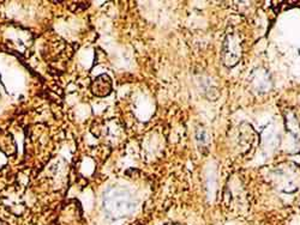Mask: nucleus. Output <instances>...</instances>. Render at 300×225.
Instances as JSON below:
<instances>
[{
	"instance_id": "nucleus-1",
	"label": "nucleus",
	"mask_w": 300,
	"mask_h": 225,
	"mask_svg": "<svg viewBox=\"0 0 300 225\" xmlns=\"http://www.w3.org/2000/svg\"><path fill=\"white\" fill-rule=\"evenodd\" d=\"M241 40L240 36L235 33L228 34L226 36L222 47V61L226 66L233 67L241 59Z\"/></svg>"
},
{
	"instance_id": "nucleus-2",
	"label": "nucleus",
	"mask_w": 300,
	"mask_h": 225,
	"mask_svg": "<svg viewBox=\"0 0 300 225\" xmlns=\"http://www.w3.org/2000/svg\"><path fill=\"white\" fill-rule=\"evenodd\" d=\"M94 89H95V94L100 96H106L108 95L110 92V89H112V84H110V80L107 75H102L100 78H97L95 82V85H94Z\"/></svg>"
}]
</instances>
